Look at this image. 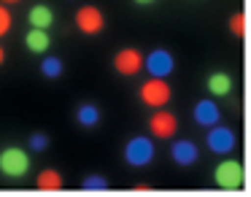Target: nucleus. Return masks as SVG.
I'll list each match as a JSON object with an SVG mask.
<instances>
[{
	"label": "nucleus",
	"instance_id": "nucleus-8",
	"mask_svg": "<svg viewBox=\"0 0 251 197\" xmlns=\"http://www.w3.org/2000/svg\"><path fill=\"white\" fill-rule=\"evenodd\" d=\"M76 25H78V30H81V33L98 35L100 30H103L105 19H103V14H100V8L84 6V8H78V14H76Z\"/></svg>",
	"mask_w": 251,
	"mask_h": 197
},
{
	"label": "nucleus",
	"instance_id": "nucleus-11",
	"mask_svg": "<svg viewBox=\"0 0 251 197\" xmlns=\"http://www.w3.org/2000/svg\"><path fill=\"white\" fill-rule=\"evenodd\" d=\"M170 157H173L176 165H181V168H186V165H195L197 159V146L192 141H176L173 148H170Z\"/></svg>",
	"mask_w": 251,
	"mask_h": 197
},
{
	"label": "nucleus",
	"instance_id": "nucleus-22",
	"mask_svg": "<svg viewBox=\"0 0 251 197\" xmlns=\"http://www.w3.org/2000/svg\"><path fill=\"white\" fill-rule=\"evenodd\" d=\"M135 3H138V6H151L154 0H135Z\"/></svg>",
	"mask_w": 251,
	"mask_h": 197
},
{
	"label": "nucleus",
	"instance_id": "nucleus-2",
	"mask_svg": "<svg viewBox=\"0 0 251 197\" xmlns=\"http://www.w3.org/2000/svg\"><path fill=\"white\" fill-rule=\"evenodd\" d=\"M27 170H30L27 151H22L17 146H8L0 151V173H6L8 178H25Z\"/></svg>",
	"mask_w": 251,
	"mask_h": 197
},
{
	"label": "nucleus",
	"instance_id": "nucleus-13",
	"mask_svg": "<svg viewBox=\"0 0 251 197\" xmlns=\"http://www.w3.org/2000/svg\"><path fill=\"white\" fill-rule=\"evenodd\" d=\"M25 44H27V49L33 51V54H44V51L51 46V38H49V33H46V30L30 27V33L25 35Z\"/></svg>",
	"mask_w": 251,
	"mask_h": 197
},
{
	"label": "nucleus",
	"instance_id": "nucleus-3",
	"mask_svg": "<svg viewBox=\"0 0 251 197\" xmlns=\"http://www.w3.org/2000/svg\"><path fill=\"white\" fill-rule=\"evenodd\" d=\"M138 95H141V103H146L149 108H165L170 103V95L173 92H170L165 78H149Z\"/></svg>",
	"mask_w": 251,
	"mask_h": 197
},
{
	"label": "nucleus",
	"instance_id": "nucleus-19",
	"mask_svg": "<svg viewBox=\"0 0 251 197\" xmlns=\"http://www.w3.org/2000/svg\"><path fill=\"white\" fill-rule=\"evenodd\" d=\"M229 30H232V35H238V38H246V33H249V19H246V14H235V17L229 19Z\"/></svg>",
	"mask_w": 251,
	"mask_h": 197
},
{
	"label": "nucleus",
	"instance_id": "nucleus-18",
	"mask_svg": "<svg viewBox=\"0 0 251 197\" xmlns=\"http://www.w3.org/2000/svg\"><path fill=\"white\" fill-rule=\"evenodd\" d=\"M81 189L84 192H105L108 189V181H105L103 175H87V178L81 181Z\"/></svg>",
	"mask_w": 251,
	"mask_h": 197
},
{
	"label": "nucleus",
	"instance_id": "nucleus-5",
	"mask_svg": "<svg viewBox=\"0 0 251 197\" xmlns=\"http://www.w3.org/2000/svg\"><path fill=\"white\" fill-rule=\"evenodd\" d=\"M143 68L149 71L151 78H168L170 73H173L176 62H173V54H170L168 49H154L151 54L143 60Z\"/></svg>",
	"mask_w": 251,
	"mask_h": 197
},
{
	"label": "nucleus",
	"instance_id": "nucleus-10",
	"mask_svg": "<svg viewBox=\"0 0 251 197\" xmlns=\"http://www.w3.org/2000/svg\"><path fill=\"white\" fill-rule=\"evenodd\" d=\"M195 122L200 127H213V124H219V108H216V103L213 100H200V103L195 105Z\"/></svg>",
	"mask_w": 251,
	"mask_h": 197
},
{
	"label": "nucleus",
	"instance_id": "nucleus-1",
	"mask_svg": "<svg viewBox=\"0 0 251 197\" xmlns=\"http://www.w3.org/2000/svg\"><path fill=\"white\" fill-rule=\"evenodd\" d=\"M213 181H216V186H219V189H224V192L240 189L243 181H246L243 165H240L238 159H224V162H219L216 170H213Z\"/></svg>",
	"mask_w": 251,
	"mask_h": 197
},
{
	"label": "nucleus",
	"instance_id": "nucleus-7",
	"mask_svg": "<svg viewBox=\"0 0 251 197\" xmlns=\"http://www.w3.org/2000/svg\"><path fill=\"white\" fill-rule=\"evenodd\" d=\"M114 68L122 76H135L143 68V54L138 49H122V51H116V57H114Z\"/></svg>",
	"mask_w": 251,
	"mask_h": 197
},
{
	"label": "nucleus",
	"instance_id": "nucleus-21",
	"mask_svg": "<svg viewBox=\"0 0 251 197\" xmlns=\"http://www.w3.org/2000/svg\"><path fill=\"white\" fill-rule=\"evenodd\" d=\"M11 30V14H8L6 6H0V38Z\"/></svg>",
	"mask_w": 251,
	"mask_h": 197
},
{
	"label": "nucleus",
	"instance_id": "nucleus-9",
	"mask_svg": "<svg viewBox=\"0 0 251 197\" xmlns=\"http://www.w3.org/2000/svg\"><path fill=\"white\" fill-rule=\"evenodd\" d=\"M205 143H208V148H211L213 154H227V151L235 148V132L227 130V127L213 124V130H208Z\"/></svg>",
	"mask_w": 251,
	"mask_h": 197
},
{
	"label": "nucleus",
	"instance_id": "nucleus-23",
	"mask_svg": "<svg viewBox=\"0 0 251 197\" xmlns=\"http://www.w3.org/2000/svg\"><path fill=\"white\" fill-rule=\"evenodd\" d=\"M3 60H6V51H3V46H0V65H3Z\"/></svg>",
	"mask_w": 251,
	"mask_h": 197
},
{
	"label": "nucleus",
	"instance_id": "nucleus-16",
	"mask_svg": "<svg viewBox=\"0 0 251 197\" xmlns=\"http://www.w3.org/2000/svg\"><path fill=\"white\" fill-rule=\"evenodd\" d=\"M76 122L81 127H95L100 122V111H98V105H92V103H84V105H78V111H76Z\"/></svg>",
	"mask_w": 251,
	"mask_h": 197
},
{
	"label": "nucleus",
	"instance_id": "nucleus-4",
	"mask_svg": "<svg viewBox=\"0 0 251 197\" xmlns=\"http://www.w3.org/2000/svg\"><path fill=\"white\" fill-rule=\"evenodd\" d=\"M125 159L132 165V168H146L149 162L154 159V143L149 141L146 135H138L127 143L125 148Z\"/></svg>",
	"mask_w": 251,
	"mask_h": 197
},
{
	"label": "nucleus",
	"instance_id": "nucleus-17",
	"mask_svg": "<svg viewBox=\"0 0 251 197\" xmlns=\"http://www.w3.org/2000/svg\"><path fill=\"white\" fill-rule=\"evenodd\" d=\"M41 73H44L46 78H60L62 76V60L60 57H44V62H41Z\"/></svg>",
	"mask_w": 251,
	"mask_h": 197
},
{
	"label": "nucleus",
	"instance_id": "nucleus-12",
	"mask_svg": "<svg viewBox=\"0 0 251 197\" xmlns=\"http://www.w3.org/2000/svg\"><path fill=\"white\" fill-rule=\"evenodd\" d=\"M27 19H30V25H33V27H38V30H49L51 25H54V11H51L49 6H44V3H38V6L30 8Z\"/></svg>",
	"mask_w": 251,
	"mask_h": 197
},
{
	"label": "nucleus",
	"instance_id": "nucleus-15",
	"mask_svg": "<svg viewBox=\"0 0 251 197\" xmlns=\"http://www.w3.org/2000/svg\"><path fill=\"white\" fill-rule=\"evenodd\" d=\"M35 186H38L41 192H60L62 189V175L57 173V170H44V173L38 175V181H35Z\"/></svg>",
	"mask_w": 251,
	"mask_h": 197
},
{
	"label": "nucleus",
	"instance_id": "nucleus-14",
	"mask_svg": "<svg viewBox=\"0 0 251 197\" xmlns=\"http://www.w3.org/2000/svg\"><path fill=\"white\" fill-rule=\"evenodd\" d=\"M229 89H232V76L229 73H211L208 76V92L216 95V98H224V95H229Z\"/></svg>",
	"mask_w": 251,
	"mask_h": 197
},
{
	"label": "nucleus",
	"instance_id": "nucleus-20",
	"mask_svg": "<svg viewBox=\"0 0 251 197\" xmlns=\"http://www.w3.org/2000/svg\"><path fill=\"white\" fill-rule=\"evenodd\" d=\"M46 146H49V138H46L44 132H35V135H30V148H33V151H44Z\"/></svg>",
	"mask_w": 251,
	"mask_h": 197
},
{
	"label": "nucleus",
	"instance_id": "nucleus-24",
	"mask_svg": "<svg viewBox=\"0 0 251 197\" xmlns=\"http://www.w3.org/2000/svg\"><path fill=\"white\" fill-rule=\"evenodd\" d=\"M3 3H17V0H3Z\"/></svg>",
	"mask_w": 251,
	"mask_h": 197
},
{
	"label": "nucleus",
	"instance_id": "nucleus-6",
	"mask_svg": "<svg viewBox=\"0 0 251 197\" xmlns=\"http://www.w3.org/2000/svg\"><path fill=\"white\" fill-rule=\"evenodd\" d=\"M149 130H151V135L154 138H173L176 132H178V119H176L170 111H165V108H159V111H154L151 114V119H149Z\"/></svg>",
	"mask_w": 251,
	"mask_h": 197
}]
</instances>
